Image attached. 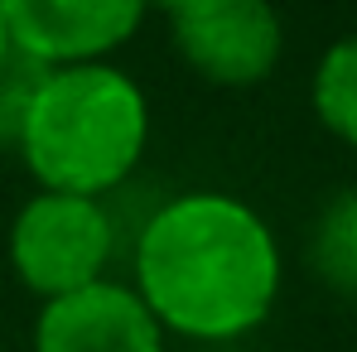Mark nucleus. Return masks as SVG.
Instances as JSON below:
<instances>
[{
    "mask_svg": "<svg viewBox=\"0 0 357 352\" xmlns=\"http://www.w3.org/2000/svg\"><path fill=\"white\" fill-rule=\"evenodd\" d=\"M280 241L237 193H178L135 236V294L165 333L193 343H237L256 333L280 299Z\"/></svg>",
    "mask_w": 357,
    "mask_h": 352,
    "instance_id": "nucleus-1",
    "label": "nucleus"
},
{
    "mask_svg": "<svg viewBox=\"0 0 357 352\" xmlns=\"http://www.w3.org/2000/svg\"><path fill=\"white\" fill-rule=\"evenodd\" d=\"M150 145V97L121 63L44 68L20 116L15 150L39 188L107 198Z\"/></svg>",
    "mask_w": 357,
    "mask_h": 352,
    "instance_id": "nucleus-2",
    "label": "nucleus"
},
{
    "mask_svg": "<svg viewBox=\"0 0 357 352\" xmlns=\"http://www.w3.org/2000/svg\"><path fill=\"white\" fill-rule=\"evenodd\" d=\"M10 270L39 304L107 280L116 256V222L102 198L34 188L5 236Z\"/></svg>",
    "mask_w": 357,
    "mask_h": 352,
    "instance_id": "nucleus-3",
    "label": "nucleus"
},
{
    "mask_svg": "<svg viewBox=\"0 0 357 352\" xmlns=\"http://www.w3.org/2000/svg\"><path fill=\"white\" fill-rule=\"evenodd\" d=\"M178 63L213 87H256L285 59V20L271 0H193L169 10Z\"/></svg>",
    "mask_w": 357,
    "mask_h": 352,
    "instance_id": "nucleus-4",
    "label": "nucleus"
},
{
    "mask_svg": "<svg viewBox=\"0 0 357 352\" xmlns=\"http://www.w3.org/2000/svg\"><path fill=\"white\" fill-rule=\"evenodd\" d=\"M0 10L20 59L63 68L121 54L140 34L150 0H0Z\"/></svg>",
    "mask_w": 357,
    "mask_h": 352,
    "instance_id": "nucleus-5",
    "label": "nucleus"
},
{
    "mask_svg": "<svg viewBox=\"0 0 357 352\" xmlns=\"http://www.w3.org/2000/svg\"><path fill=\"white\" fill-rule=\"evenodd\" d=\"M165 338L135 285L112 275L39 304L34 319V352H165Z\"/></svg>",
    "mask_w": 357,
    "mask_h": 352,
    "instance_id": "nucleus-6",
    "label": "nucleus"
},
{
    "mask_svg": "<svg viewBox=\"0 0 357 352\" xmlns=\"http://www.w3.org/2000/svg\"><path fill=\"white\" fill-rule=\"evenodd\" d=\"M309 107L333 140L357 150V29L324 49L309 77Z\"/></svg>",
    "mask_w": 357,
    "mask_h": 352,
    "instance_id": "nucleus-7",
    "label": "nucleus"
},
{
    "mask_svg": "<svg viewBox=\"0 0 357 352\" xmlns=\"http://www.w3.org/2000/svg\"><path fill=\"white\" fill-rule=\"evenodd\" d=\"M309 261L328 290L348 294V299L357 294V188L338 193L319 213L314 236H309Z\"/></svg>",
    "mask_w": 357,
    "mask_h": 352,
    "instance_id": "nucleus-8",
    "label": "nucleus"
},
{
    "mask_svg": "<svg viewBox=\"0 0 357 352\" xmlns=\"http://www.w3.org/2000/svg\"><path fill=\"white\" fill-rule=\"evenodd\" d=\"M39 72H44L39 63L20 59V54L0 68V140L5 145H15V135H20V116L29 107V92H34Z\"/></svg>",
    "mask_w": 357,
    "mask_h": 352,
    "instance_id": "nucleus-9",
    "label": "nucleus"
},
{
    "mask_svg": "<svg viewBox=\"0 0 357 352\" xmlns=\"http://www.w3.org/2000/svg\"><path fill=\"white\" fill-rule=\"evenodd\" d=\"M15 59V44H10V29H5V10H0V68Z\"/></svg>",
    "mask_w": 357,
    "mask_h": 352,
    "instance_id": "nucleus-10",
    "label": "nucleus"
},
{
    "mask_svg": "<svg viewBox=\"0 0 357 352\" xmlns=\"http://www.w3.org/2000/svg\"><path fill=\"white\" fill-rule=\"evenodd\" d=\"M155 5H160V10L169 15V10H178V5H193V0H150V10H155Z\"/></svg>",
    "mask_w": 357,
    "mask_h": 352,
    "instance_id": "nucleus-11",
    "label": "nucleus"
},
{
    "mask_svg": "<svg viewBox=\"0 0 357 352\" xmlns=\"http://www.w3.org/2000/svg\"><path fill=\"white\" fill-rule=\"evenodd\" d=\"M353 304H357V294H353Z\"/></svg>",
    "mask_w": 357,
    "mask_h": 352,
    "instance_id": "nucleus-12",
    "label": "nucleus"
}]
</instances>
